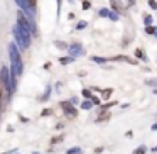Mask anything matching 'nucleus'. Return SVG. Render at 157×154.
Here are the masks:
<instances>
[{"mask_svg": "<svg viewBox=\"0 0 157 154\" xmlns=\"http://www.w3.org/2000/svg\"><path fill=\"white\" fill-rule=\"evenodd\" d=\"M9 56H10V68L12 73L15 76H21L24 68H22V58H21V51H19L17 44L15 42H10L9 44Z\"/></svg>", "mask_w": 157, "mask_h": 154, "instance_id": "nucleus-1", "label": "nucleus"}, {"mask_svg": "<svg viewBox=\"0 0 157 154\" xmlns=\"http://www.w3.org/2000/svg\"><path fill=\"white\" fill-rule=\"evenodd\" d=\"M14 36H15V41H17V44L21 46L22 49H27L29 46H31L32 42V34L27 31V29L21 27L19 24L14 26Z\"/></svg>", "mask_w": 157, "mask_h": 154, "instance_id": "nucleus-2", "label": "nucleus"}, {"mask_svg": "<svg viewBox=\"0 0 157 154\" xmlns=\"http://www.w3.org/2000/svg\"><path fill=\"white\" fill-rule=\"evenodd\" d=\"M15 78H17V76H15L14 73H9L7 66L2 68V71H0V80H2L5 90H7V97H9V98L12 97V93H14V90H15Z\"/></svg>", "mask_w": 157, "mask_h": 154, "instance_id": "nucleus-3", "label": "nucleus"}, {"mask_svg": "<svg viewBox=\"0 0 157 154\" xmlns=\"http://www.w3.org/2000/svg\"><path fill=\"white\" fill-rule=\"evenodd\" d=\"M17 24L21 26V27L27 29L31 34H36V27H34V24H32V21H29V19L25 17L24 14H22V10L17 12Z\"/></svg>", "mask_w": 157, "mask_h": 154, "instance_id": "nucleus-4", "label": "nucleus"}, {"mask_svg": "<svg viewBox=\"0 0 157 154\" xmlns=\"http://www.w3.org/2000/svg\"><path fill=\"white\" fill-rule=\"evenodd\" d=\"M59 105H61L63 112L66 113L68 119H76V117H78V110H76V107H73L71 102H61Z\"/></svg>", "mask_w": 157, "mask_h": 154, "instance_id": "nucleus-5", "label": "nucleus"}, {"mask_svg": "<svg viewBox=\"0 0 157 154\" xmlns=\"http://www.w3.org/2000/svg\"><path fill=\"white\" fill-rule=\"evenodd\" d=\"M68 51H69V56H73V58H78V56H83V54H85L81 44H71V46L68 48Z\"/></svg>", "mask_w": 157, "mask_h": 154, "instance_id": "nucleus-6", "label": "nucleus"}, {"mask_svg": "<svg viewBox=\"0 0 157 154\" xmlns=\"http://www.w3.org/2000/svg\"><path fill=\"white\" fill-rule=\"evenodd\" d=\"M110 117H112V113L108 112V110H101V113H100L98 117H96V122H106V120H110Z\"/></svg>", "mask_w": 157, "mask_h": 154, "instance_id": "nucleus-7", "label": "nucleus"}, {"mask_svg": "<svg viewBox=\"0 0 157 154\" xmlns=\"http://www.w3.org/2000/svg\"><path fill=\"white\" fill-rule=\"evenodd\" d=\"M110 4H112V9H113V10H118L120 14H125V7L120 4L118 0H110Z\"/></svg>", "mask_w": 157, "mask_h": 154, "instance_id": "nucleus-8", "label": "nucleus"}, {"mask_svg": "<svg viewBox=\"0 0 157 154\" xmlns=\"http://www.w3.org/2000/svg\"><path fill=\"white\" fill-rule=\"evenodd\" d=\"M113 61H123V63H130V65H137L135 59H130L128 56H117V58H113Z\"/></svg>", "mask_w": 157, "mask_h": 154, "instance_id": "nucleus-9", "label": "nucleus"}, {"mask_svg": "<svg viewBox=\"0 0 157 154\" xmlns=\"http://www.w3.org/2000/svg\"><path fill=\"white\" fill-rule=\"evenodd\" d=\"M15 2H17V5H19V7H21L24 12H32L31 7H29V4H27V0H15Z\"/></svg>", "mask_w": 157, "mask_h": 154, "instance_id": "nucleus-10", "label": "nucleus"}, {"mask_svg": "<svg viewBox=\"0 0 157 154\" xmlns=\"http://www.w3.org/2000/svg\"><path fill=\"white\" fill-rule=\"evenodd\" d=\"M112 93H113V88H105V90H101V98H103V100H108L110 97H112Z\"/></svg>", "mask_w": 157, "mask_h": 154, "instance_id": "nucleus-11", "label": "nucleus"}, {"mask_svg": "<svg viewBox=\"0 0 157 154\" xmlns=\"http://www.w3.org/2000/svg\"><path fill=\"white\" fill-rule=\"evenodd\" d=\"M93 105H95V103L91 102V98H86L85 102L81 103V109H83V110H90V109H91Z\"/></svg>", "mask_w": 157, "mask_h": 154, "instance_id": "nucleus-12", "label": "nucleus"}, {"mask_svg": "<svg viewBox=\"0 0 157 154\" xmlns=\"http://www.w3.org/2000/svg\"><path fill=\"white\" fill-rule=\"evenodd\" d=\"M75 61V58L73 56H66V58H59V63L61 65H69V63H73Z\"/></svg>", "mask_w": 157, "mask_h": 154, "instance_id": "nucleus-13", "label": "nucleus"}, {"mask_svg": "<svg viewBox=\"0 0 157 154\" xmlns=\"http://www.w3.org/2000/svg\"><path fill=\"white\" fill-rule=\"evenodd\" d=\"M135 58H137V59H144V61H147V56L144 54L142 49H135Z\"/></svg>", "mask_w": 157, "mask_h": 154, "instance_id": "nucleus-14", "label": "nucleus"}, {"mask_svg": "<svg viewBox=\"0 0 157 154\" xmlns=\"http://www.w3.org/2000/svg\"><path fill=\"white\" fill-rule=\"evenodd\" d=\"M27 4H29V7H31L32 14H34V12H36V7H37V0H27Z\"/></svg>", "mask_w": 157, "mask_h": 154, "instance_id": "nucleus-15", "label": "nucleus"}, {"mask_svg": "<svg viewBox=\"0 0 157 154\" xmlns=\"http://www.w3.org/2000/svg\"><path fill=\"white\" fill-rule=\"evenodd\" d=\"M93 61H95V63H100V65H105V63L106 61H108V59H106V58H100V56H93Z\"/></svg>", "mask_w": 157, "mask_h": 154, "instance_id": "nucleus-16", "label": "nucleus"}, {"mask_svg": "<svg viewBox=\"0 0 157 154\" xmlns=\"http://www.w3.org/2000/svg\"><path fill=\"white\" fill-rule=\"evenodd\" d=\"M147 152V147L145 146H139L135 151H133V154H145Z\"/></svg>", "mask_w": 157, "mask_h": 154, "instance_id": "nucleus-17", "label": "nucleus"}, {"mask_svg": "<svg viewBox=\"0 0 157 154\" xmlns=\"http://www.w3.org/2000/svg\"><path fill=\"white\" fill-rule=\"evenodd\" d=\"M54 46H56V48H59V49H68V48H69V46L66 44V42H61V41H56V42H54Z\"/></svg>", "mask_w": 157, "mask_h": 154, "instance_id": "nucleus-18", "label": "nucleus"}, {"mask_svg": "<svg viewBox=\"0 0 157 154\" xmlns=\"http://www.w3.org/2000/svg\"><path fill=\"white\" fill-rule=\"evenodd\" d=\"M98 14L101 15V17H110V10H108V9H105V7H103V9H100V12H98Z\"/></svg>", "mask_w": 157, "mask_h": 154, "instance_id": "nucleus-19", "label": "nucleus"}, {"mask_svg": "<svg viewBox=\"0 0 157 154\" xmlns=\"http://www.w3.org/2000/svg\"><path fill=\"white\" fill-rule=\"evenodd\" d=\"M66 154H81V147H71Z\"/></svg>", "mask_w": 157, "mask_h": 154, "instance_id": "nucleus-20", "label": "nucleus"}, {"mask_svg": "<svg viewBox=\"0 0 157 154\" xmlns=\"http://www.w3.org/2000/svg\"><path fill=\"white\" fill-rule=\"evenodd\" d=\"M113 105H117V102H108V103H105V105H101V110H108L110 107H113Z\"/></svg>", "mask_w": 157, "mask_h": 154, "instance_id": "nucleus-21", "label": "nucleus"}, {"mask_svg": "<svg viewBox=\"0 0 157 154\" xmlns=\"http://www.w3.org/2000/svg\"><path fill=\"white\" fill-rule=\"evenodd\" d=\"M83 97H85V98H91V97H93V93L90 92L88 88H85V90H83Z\"/></svg>", "mask_w": 157, "mask_h": 154, "instance_id": "nucleus-22", "label": "nucleus"}, {"mask_svg": "<svg viewBox=\"0 0 157 154\" xmlns=\"http://www.w3.org/2000/svg\"><path fill=\"white\" fill-rule=\"evenodd\" d=\"M63 139H64V136H58V137H52L51 144H58V142H61Z\"/></svg>", "mask_w": 157, "mask_h": 154, "instance_id": "nucleus-23", "label": "nucleus"}, {"mask_svg": "<svg viewBox=\"0 0 157 154\" xmlns=\"http://www.w3.org/2000/svg\"><path fill=\"white\" fill-rule=\"evenodd\" d=\"M86 24H88L86 21H79L78 24H76V29H85V27H86Z\"/></svg>", "mask_w": 157, "mask_h": 154, "instance_id": "nucleus-24", "label": "nucleus"}, {"mask_svg": "<svg viewBox=\"0 0 157 154\" xmlns=\"http://www.w3.org/2000/svg\"><path fill=\"white\" fill-rule=\"evenodd\" d=\"M144 22H145V26H150L152 24V15H145V17H144Z\"/></svg>", "mask_w": 157, "mask_h": 154, "instance_id": "nucleus-25", "label": "nucleus"}, {"mask_svg": "<svg viewBox=\"0 0 157 154\" xmlns=\"http://www.w3.org/2000/svg\"><path fill=\"white\" fill-rule=\"evenodd\" d=\"M155 29H157V27H152V26H147V27H145V32H147V34H154V32H155Z\"/></svg>", "mask_w": 157, "mask_h": 154, "instance_id": "nucleus-26", "label": "nucleus"}, {"mask_svg": "<svg viewBox=\"0 0 157 154\" xmlns=\"http://www.w3.org/2000/svg\"><path fill=\"white\" fill-rule=\"evenodd\" d=\"M149 7L154 9V10H157V2L155 0H149Z\"/></svg>", "mask_w": 157, "mask_h": 154, "instance_id": "nucleus-27", "label": "nucleus"}, {"mask_svg": "<svg viewBox=\"0 0 157 154\" xmlns=\"http://www.w3.org/2000/svg\"><path fill=\"white\" fill-rule=\"evenodd\" d=\"M110 19H112V21H118V14H115V12H110Z\"/></svg>", "mask_w": 157, "mask_h": 154, "instance_id": "nucleus-28", "label": "nucleus"}, {"mask_svg": "<svg viewBox=\"0 0 157 154\" xmlns=\"http://www.w3.org/2000/svg\"><path fill=\"white\" fill-rule=\"evenodd\" d=\"M90 7H91V4H90L88 0H85V2H83V9L86 10V9H90Z\"/></svg>", "mask_w": 157, "mask_h": 154, "instance_id": "nucleus-29", "label": "nucleus"}, {"mask_svg": "<svg viewBox=\"0 0 157 154\" xmlns=\"http://www.w3.org/2000/svg\"><path fill=\"white\" fill-rule=\"evenodd\" d=\"M145 85H157V80H147V81H145Z\"/></svg>", "mask_w": 157, "mask_h": 154, "instance_id": "nucleus-30", "label": "nucleus"}, {"mask_svg": "<svg viewBox=\"0 0 157 154\" xmlns=\"http://www.w3.org/2000/svg\"><path fill=\"white\" fill-rule=\"evenodd\" d=\"M42 115H51V109H46V110H42Z\"/></svg>", "mask_w": 157, "mask_h": 154, "instance_id": "nucleus-31", "label": "nucleus"}, {"mask_svg": "<svg viewBox=\"0 0 157 154\" xmlns=\"http://www.w3.org/2000/svg\"><path fill=\"white\" fill-rule=\"evenodd\" d=\"M91 102H93V103H95V105H96V103H100V100L96 98V97H91Z\"/></svg>", "mask_w": 157, "mask_h": 154, "instance_id": "nucleus-32", "label": "nucleus"}, {"mask_svg": "<svg viewBox=\"0 0 157 154\" xmlns=\"http://www.w3.org/2000/svg\"><path fill=\"white\" fill-rule=\"evenodd\" d=\"M0 110H2V92H0Z\"/></svg>", "mask_w": 157, "mask_h": 154, "instance_id": "nucleus-33", "label": "nucleus"}, {"mask_svg": "<svg viewBox=\"0 0 157 154\" xmlns=\"http://www.w3.org/2000/svg\"><path fill=\"white\" fill-rule=\"evenodd\" d=\"M152 130H157V122H155V124H154V125H152Z\"/></svg>", "mask_w": 157, "mask_h": 154, "instance_id": "nucleus-34", "label": "nucleus"}, {"mask_svg": "<svg viewBox=\"0 0 157 154\" xmlns=\"http://www.w3.org/2000/svg\"><path fill=\"white\" fill-rule=\"evenodd\" d=\"M130 4H133V0H130Z\"/></svg>", "mask_w": 157, "mask_h": 154, "instance_id": "nucleus-35", "label": "nucleus"}]
</instances>
